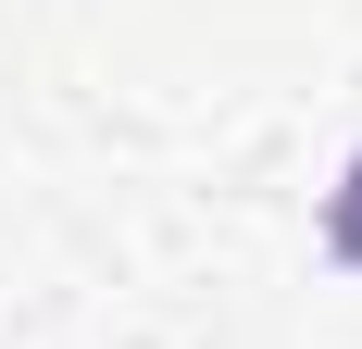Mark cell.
<instances>
[{
	"label": "cell",
	"instance_id": "1",
	"mask_svg": "<svg viewBox=\"0 0 362 349\" xmlns=\"http://www.w3.org/2000/svg\"><path fill=\"white\" fill-rule=\"evenodd\" d=\"M325 237H337V262H362V162L337 174V200H325Z\"/></svg>",
	"mask_w": 362,
	"mask_h": 349
}]
</instances>
